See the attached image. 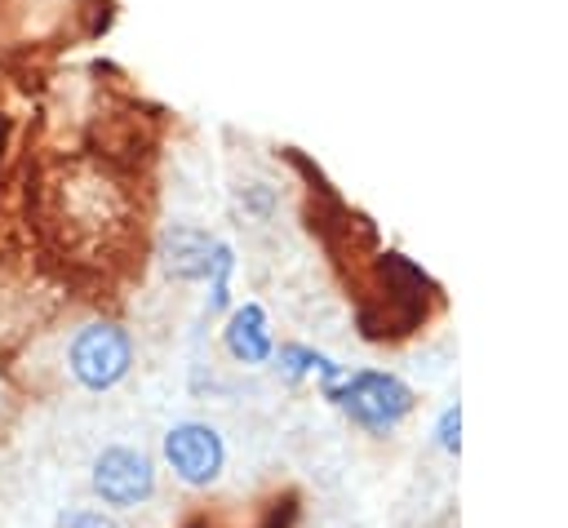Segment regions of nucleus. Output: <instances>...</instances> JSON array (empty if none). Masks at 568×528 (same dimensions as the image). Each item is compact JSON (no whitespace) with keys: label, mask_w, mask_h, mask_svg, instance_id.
Masks as SVG:
<instances>
[{"label":"nucleus","mask_w":568,"mask_h":528,"mask_svg":"<svg viewBox=\"0 0 568 528\" xmlns=\"http://www.w3.org/2000/svg\"><path fill=\"white\" fill-rule=\"evenodd\" d=\"M231 275H235V248L226 244V240H217L213 244V262H209V311L217 315V311H226V302H231Z\"/></svg>","instance_id":"nucleus-8"},{"label":"nucleus","mask_w":568,"mask_h":528,"mask_svg":"<svg viewBox=\"0 0 568 528\" xmlns=\"http://www.w3.org/2000/svg\"><path fill=\"white\" fill-rule=\"evenodd\" d=\"M435 444H439L448 457L462 453V404H448V408L439 413V422H435Z\"/></svg>","instance_id":"nucleus-10"},{"label":"nucleus","mask_w":568,"mask_h":528,"mask_svg":"<svg viewBox=\"0 0 568 528\" xmlns=\"http://www.w3.org/2000/svg\"><path fill=\"white\" fill-rule=\"evenodd\" d=\"M213 235L200 231V226H169L164 231V244H160V257H164V271L182 284H204L209 280V262H213Z\"/></svg>","instance_id":"nucleus-6"},{"label":"nucleus","mask_w":568,"mask_h":528,"mask_svg":"<svg viewBox=\"0 0 568 528\" xmlns=\"http://www.w3.org/2000/svg\"><path fill=\"white\" fill-rule=\"evenodd\" d=\"M271 200H275V195H271V186H266V182H253V186H244V191H240V204H244V209H253L257 217H266V213H271Z\"/></svg>","instance_id":"nucleus-11"},{"label":"nucleus","mask_w":568,"mask_h":528,"mask_svg":"<svg viewBox=\"0 0 568 528\" xmlns=\"http://www.w3.org/2000/svg\"><path fill=\"white\" fill-rule=\"evenodd\" d=\"M328 404H337L359 430L390 435L417 408V395L404 377H395L386 368H355L342 377V386L328 395Z\"/></svg>","instance_id":"nucleus-1"},{"label":"nucleus","mask_w":568,"mask_h":528,"mask_svg":"<svg viewBox=\"0 0 568 528\" xmlns=\"http://www.w3.org/2000/svg\"><path fill=\"white\" fill-rule=\"evenodd\" d=\"M89 488L102 510H133L155 497V461L133 444H106L89 466Z\"/></svg>","instance_id":"nucleus-3"},{"label":"nucleus","mask_w":568,"mask_h":528,"mask_svg":"<svg viewBox=\"0 0 568 528\" xmlns=\"http://www.w3.org/2000/svg\"><path fill=\"white\" fill-rule=\"evenodd\" d=\"M129 368H133V337H129L124 324L93 319V324L71 333V342H67V373L75 377L80 390L102 395V390L120 386L129 377Z\"/></svg>","instance_id":"nucleus-2"},{"label":"nucleus","mask_w":568,"mask_h":528,"mask_svg":"<svg viewBox=\"0 0 568 528\" xmlns=\"http://www.w3.org/2000/svg\"><path fill=\"white\" fill-rule=\"evenodd\" d=\"M164 466L173 470L178 484L186 488H213L226 470V439L209 422H173L164 430Z\"/></svg>","instance_id":"nucleus-4"},{"label":"nucleus","mask_w":568,"mask_h":528,"mask_svg":"<svg viewBox=\"0 0 568 528\" xmlns=\"http://www.w3.org/2000/svg\"><path fill=\"white\" fill-rule=\"evenodd\" d=\"M222 346H226V355H231L235 364H248V368H257V364H271V355H275V333H271V319H266V311H262L257 302H244V306H235V311L226 315V328H222Z\"/></svg>","instance_id":"nucleus-5"},{"label":"nucleus","mask_w":568,"mask_h":528,"mask_svg":"<svg viewBox=\"0 0 568 528\" xmlns=\"http://www.w3.org/2000/svg\"><path fill=\"white\" fill-rule=\"evenodd\" d=\"M53 528H120V524L102 506H67L53 515Z\"/></svg>","instance_id":"nucleus-9"},{"label":"nucleus","mask_w":568,"mask_h":528,"mask_svg":"<svg viewBox=\"0 0 568 528\" xmlns=\"http://www.w3.org/2000/svg\"><path fill=\"white\" fill-rule=\"evenodd\" d=\"M271 364H275V373L288 377V382L315 377L324 399H328V395L342 386V377H346V368H342L333 355H324V351H315V346H306V342H284V346H275Z\"/></svg>","instance_id":"nucleus-7"}]
</instances>
